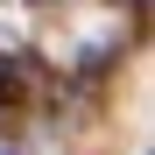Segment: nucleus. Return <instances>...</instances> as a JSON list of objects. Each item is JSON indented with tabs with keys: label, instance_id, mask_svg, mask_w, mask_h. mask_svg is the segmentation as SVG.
<instances>
[{
	"label": "nucleus",
	"instance_id": "1",
	"mask_svg": "<svg viewBox=\"0 0 155 155\" xmlns=\"http://www.w3.org/2000/svg\"><path fill=\"white\" fill-rule=\"evenodd\" d=\"M0 155H14V148H7V141H0Z\"/></svg>",
	"mask_w": 155,
	"mask_h": 155
}]
</instances>
